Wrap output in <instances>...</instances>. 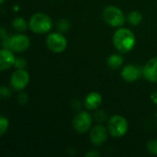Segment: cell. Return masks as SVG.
<instances>
[{"mask_svg":"<svg viewBox=\"0 0 157 157\" xmlns=\"http://www.w3.org/2000/svg\"><path fill=\"white\" fill-rule=\"evenodd\" d=\"M135 42V36L129 29L120 28L113 35V44L116 50L121 53L131 52L134 48Z\"/></svg>","mask_w":157,"mask_h":157,"instance_id":"obj_1","label":"cell"},{"mask_svg":"<svg viewBox=\"0 0 157 157\" xmlns=\"http://www.w3.org/2000/svg\"><path fill=\"white\" fill-rule=\"evenodd\" d=\"M29 27L34 33L44 34L52 29V21L48 15L44 13H36L30 17Z\"/></svg>","mask_w":157,"mask_h":157,"instance_id":"obj_2","label":"cell"},{"mask_svg":"<svg viewBox=\"0 0 157 157\" xmlns=\"http://www.w3.org/2000/svg\"><path fill=\"white\" fill-rule=\"evenodd\" d=\"M103 19L111 27L121 28L126 20L123 11L115 6H109L102 12Z\"/></svg>","mask_w":157,"mask_h":157,"instance_id":"obj_3","label":"cell"},{"mask_svg":"<svg viewBox=\"0 0 157 157\" xmlns=\"http://www.w3.org/2000/svg\"><path fill=\"white\" fill-rule=\"evenodd\" d=\"M3 40V45L5 49H8L16 52H23L27 51L30 45L29 38L24 34H17L10 38L6 37Z\"/></svg>","mask_w":157,"mask_h":157,"instance_id":"obj_4","label":"cell"},{"mask_svg":"<svg viewBox=\"0 0 157 157\" xmlns=\"http://www.w3.org/2000/svg\"><path fill=\"white\" fill-rule=\"evenodd\" d=\"M129 124L127 120L121 115L112 116L108 122V131L114 138H121L128 132Z\"/></svg>","mask_w":157,"mask_h":157,"instance_id":"obj_5","label":"cell"},{"mask_svg":"<svg viewBox=\"0 0 157 157\" xmlns=\"http://www.w3.org/2000/svg\"><path fill=\"white\" fill-rule=\"evenodd\" d=\"M46 44L50 51L55 53L63 52L67 48L66 38L61 33H50L46 39Z\"/></svg>","mask_w":157,"mask_h":157,"instance_id":"obj_6","label":"cell"},{"mask_svg":"<svg viewBox=\"0 0 157 157\" xmlns=\"http://www.w3.org/2000/svg\"><path fill=\"white\" fill-rule=\"evenodd\" d=\"M29 83V75L25 69H17L11 75L10 84L11 86L17 90L21 91L27 87Z\"/></svg>","mask_w":157,"mask_h":157,"instance_id":"obj_7","label":"cell"},{"mask_svg":"<svg viewBox=\"0 0 157 157\" xmlns=\"http://www.w3.org/2000/svg\"><path fill=\"white\" fill-rule=\"evenodd\" d=\"M92 117L89 113L86 111H81L75 115L73 121L74 129L79 133L86 132L92 125Z\"/></svg>","mask_w":157,"mask_h":157,"instance_id":"obj_8","label":"cell"},{"mask_svg":"<svg viewBox=\"0 0 157 157\" xmlns=\"http://www.w3.org/2000/svg\"><path fill=\"white\" fill-rule=\"evenodd\" d=\"M89 138L93 145L100 146L108 139V131L102 125H97L90 131Z\"/></svg>","mask_w":157,"mask_h":157,"instance_id":"obj_9","label":"cell"},{"mask_svg":"<svg viewBox=\"0 0 157 157\" xmlns=\"http://www.w3.org/2000/svg\"><path fill=\"white\" fill-rule=\"evenodd\" d=\"M143 75L146 80L157 83V57L150 59L143 68Z\"/></svg>","mask_w":157,"mask_h":157,"instance_id":"obj_10","label":"cell"},{"mask_svg":"<svg viewBox=\"0 0 157 157\" xmlns=\"http://www.w3.org/2000/svg\"><path fill=\"white\" fill-rule=\"evenodd\" d=\"M16 58L11 50L2 49L0 51V70L6 71L15 65Z\"/></svg>","mask_w":157,"mask_h":157,"instance_id":"obj_11","label":"cell"},{"mask_svg":"<svg viewBox=\"0 0 157 157\" xmlns=\"http://www.w3.org/2000/svg\"><path fill=\"white\" fill-rule=\"evenodd\" d=\"M121 76L126 82H129V83L134 82L140 76V70L136 65L128 64L122 68Z\"/></svg>","mask_w":157,"mask_h":157,"instance_id":"obj_12","label":"cell"},{"mask_svg":"<svg viewBox=\"0 0 157 157\" xmlns=\"http://www.w3.org/2000/svg\"><path fill=\"white\" fill-rule=\"evenodd\" d=\"M102 103V97L98 92L89 93L85 99V106L89 110L97 109Z\"/></svg>","mask_w":157,"mask_h":157,"instance_id":"obj_13","label":"cell"},{"mask_svg":"<svg viewBox=\"0 0 157 157\" xmlns=\"http://www.w3.org/2000/svg\"><path fill=\"white\" fill-rule=\"evenodd\" d=\"M108 66L112 70H117L123 63V58L119 54H112L108 58Z\"/></svg>","mask_w":157,"mask_h":157,"instance_id":"obj_14","label":"cell"},{"mask_svg":"<svg viewBox=\"0 0 157 157\" xmlns=\"http://www.w3.org/2000/svg\"><path fill=\"white\" fill-rule=\"evenodd\" d=\"M127 20H128V22L131 25L137 26V25H139L142 22V20H143V15L140 12H138V11H132L127 16Z\"/></svg>","mask_w":157,"mask_h":157,"instance_id":"obj_15","label":"cell"},{"mask_svg":"<svg viewBox=\"0 0 157 157\" xmlns=\"http://www.w3.org/2000/svg\"><path fill=\"white\" fill-rule=\"evenodd\" d=\"M12 26L17 31H25L28 29L29 24L23 17H16L12 21Z\"/></svg>","mask_w":157,"mask_h":157,"instance_id":"obj_16","label":"cell"},{"mask_svg":"<svg viewBox=\"0 0 157 157\" xmlns=\"http://www.w3.org/2000/svg\"><path fill=\"white\" fill-rule=\"evenodd\" d=\"M9 127V121L7 120V118H6L5 116H1L0 117V135L3 136L8 130Z\"/></svg>","mask_w":157,"mask_h":157,"instance_id":"obj_17","label":"cell"},{"mask_svg":"<svg viewBox=\"0 0 157 157\" xmlns=\"http://www.w3.org/2000/svg\"><path fill=\"white\" fill-rule=\"evenodd\" d=\"M147 151L154 155H157V140H151L146 145Z\"/></svg>","mask_w":157,"mask_h":157,"instance_id":"obj_18","label":"cell"},{"mask_svg":"<svg viewBox=\"0 0 157 157\" xmlns=\"http://www.w3.org/2000/svg\"><path fill=\"white\" fill-rule=\"evenodd\" d=\"M69 27H70V23L68 22V20L63 19V18L61 19V20H59L58 23H57V28H58V29H59L60 31H62V32L67 31L68 29H69Z\"/></svg>","mask_w":157,"mask_h":157,"instance_id":"obj_19","label":"cell"},{"mask_svg":"<svg viewBox=\"0 0 157 157\" xmlns=\"http://www.w3.org/2000/svg\"><path fill=\"white\" fill-rule=\"evenodd\" d=\"M94 117H95L96 121H98V122H104V121L107 120V114H106V112L103 111V110H98V111H97V112L95 113Z\"/></svg>","mask_w":157,"mask_h":157,"instance_id":"obj_20","label":"cell"},{"mask_svg":"<svg viewBox=\"0 0 157 157\" xmlns=\"http://www.w3.org/2000/svg\"><path fill=\"white\" fill-rule=\"evenodd\" d=\"M26 60L24 58H21V57H18V58H16V61H15V67L17 69H24L26 67Z\"/></svg>","mask_w":157,"mask_h":157,"instance_id":"obj_21","label":"cell"},{"mask_svg":"<svg viewBox=\"0 0 157 157\" xmlns=\"http://www.w3.org/2000/svg\"><path fill=\"white\" fill-rule=\"evenodd\" d=\"M0 95H1V97L3 98H9L10 96H11V92L6 86H2L1 88H0Z\"/></svg>","mask_w":157,"mask_h":157,"instance_id":"obj_22","label":"cell"},{"mask_svg":"<svg viewBox=\"0 0 157 157\" xmlns=\"http://www.w3.org/2000/svg\"><path fill=\"white\" fill-rule=\"evenodd\" d=\"M29 98H28V96H27V94H25V93H21L19 96H18V102L20 103V104H22V105H25L27 102H28V99Z\"/></svg>","mask_w":157,"mask_h":157,"instance_id":"obj_23","label":"cell"},{"mask_svg":"<svg viewBox=\"0 0 157 157\" xmlns=\"http://www.w3.org/2000/svg\"><path fill=\"white\" fill-rule=\"evenodd\" d=\"M99 155V154L98 153H97V152H90V153H87V154H86V156H98Z\"/></svg>","mask_w":157,"mask_h":157,"instance_id":"obj_24","label":"cell"},{"mask_svg":"<svg viewBox=\"0 0 157 157\" xmlns=\"http://www.w3.org/2000/svg\"><path fill=\"white\" fill-rule=\"evenodd\" d=\"M5 1H6V0H0V3H1V4H3V3H4Z\"/></svg>","mask_w":157,"mask_h":157,"instance_id":"obj_25","label":"cell"}]
</instances>
